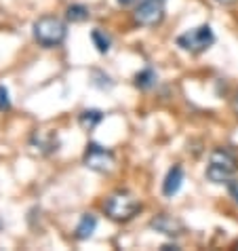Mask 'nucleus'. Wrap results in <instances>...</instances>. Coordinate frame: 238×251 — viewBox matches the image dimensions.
I'll use <instances>...</instances> for the list:
<instances>
[{
    "label": "nucleus",
    "mask_w": 238,
    "mask_h": 251,
    "mask_svg": "<svg viewBox=\"0 0 238 251\" xmlns=\"http://www.w3.org/2000/svg\"><path fill=\"white\" fill-rule=\"evenodd\" d=\"M232 110H234V114L238 116V89H236V93L232 97Z\"/></svg>",
    "instance_id": "f3484780"
},
{
    "label": "nucleus",
    "mask_w": 238,
    "mask_h": 251,
    "mask_svg": "<svg viewBox=\"0 0 238 251\" xmlns=\"http://www.w3.org/2000/svg\"><path fill=\"white\" fill-rule=\"evenodd\" d=\"M238 169L236 152L230 148H215L207 165V179L213 184H228Z\"/></svg>",
    "instance_id": "f257e3e1"
},
{
    "label": "nucleus",
    "mask_w": 238,
    "mask_h": 251,
    "mask_svg": "<svg viewBox=\"0 0 238 251\" xmlns=\"http://www.w3.org/2000/svg\"><path fill=\"white\" fill-rule=\"evenodd\" d=\"M91 40H93L95 49H97V51H99L101 55H103V53H108V51H110V47H112V38H110L103 30H99V27H95V30L91 32Z\"/></svg>",
    "instance_id": "4468645a"
},
{
    "label": "nucleus",
    "mask_w": 238,
    "mask_h": 251,
    "mask_svg": "<svg viewBox=\"0 0 238 251\" xmlns=\"http://www.w3.org/2000/svg\"><path fill=\"white\" fill-rule=\"evenodd\" d=\"M181 186H184V169H181V165H173L163 182V194L171 199L181 190Z\"/></svg>",
    "instance_id": "6e6552de"
},
{
    "label": "nucleus",
    "mask_w": 238,
    "mask_h": 251,
    "mask_svg": "<svg viewBox=\"0 0 238 251\" xmlns=\"http://www.w3.org/2000/svg\"><path fill=\"white\" fill-rule=\"evenodd\" d=\"M101 121H103V112L101 110H97V108L82 110V112L78 114V125L82 129H87V131H93Z\"/></svg>",
    "instance_id": "9b49d317"
},
{
    "label": "nucleus",
    "mask_w": 238,
    "mask_h": 251,
    "mask_svg": "<svg viewBox=\"0 0 238 251\" xmlns=\"http://www.w3.org/2000/svg\"><path fill=\"white\" fill-rule=\"evenodd\" d=\"M95 228H97V218H95L93 213H85V215L80 218L78 226H76V239H78V241L91 239V236H93V232H95Z\"/></svg>",
    "instance_id": "9d476101"
},
{
    "label": "nucleus",
    "mask_w": 238,
    "mask_h": 251,
    "mask_svg": "<svg viewBox=\"0 0 238 251\" xmlns=\"http://www.w3.org/2000/svg\"><path fill=\"white\" fill-rule=\"evenodd\" d=\"M122 6H129V4H133V2H137V0H118Z\"/></svg>",
    "instance_id": "6ab92c4d"
},
{
    "label": "nucleus",
    "mask_w": 238,
    "mask_h": 251,
    "mask_svg": "<svg viewBox=\"0 0 238 251\" xmlns=\"http://www.w3.org/2000/svg\"><path fill=\"white\" fill-rule=\"evenodd\" d=\"M82 160H85L87 169L97 171V173H110L112 169H114V165H116L114 152L108 150V148H103V146H99V144H95V142H91L87 146Z\"/></svg>",
    "instance_id": "39448f33"
},
{
    "label": "nucleus",
    "mask_w": 238,
    "mask_h": 251,
    "mask_svg": "<svg viewBox=\"0 0 238 251\" xmlns=\"http://www.w3.org/2000/svg\"><path fill=\"white\" fill-rule=\"evenodd\" d=\"M228 192H230V197L238 203V179H230L228 182Z\"/></svg>",
    "instance_id": "dca6fc26"
},
{
    "label": "nucleus",
    "mask_w": 238,
    "mask_h": 251,
    "mask_svg": "<svg viewBox=\"0 0 238 251\" xmlns=\"http://www.w3.org/2000/svg\"><path fill=\"white\" fill-rule=\"evenodd\" d=\"M215 2H219V4H234V2H238V0H215Z\"/></svg>",
    "instance_id": "a211bd4d"
},
{
    "label": "nucleus",
    "mask_w": 238,
    "mask_h": 251,
    "mask_svg": "<svg viewBox=\"0 0 238 251\" xmlns=\"http://www.w3.org/2000/svg\"><path fill=\"white\" fill-rule=\"evenodd\" d=\"M103 211H106L108 218L114 220V222H129L131 218H135V215L142 211V203H139L131 192L118 190L106 199Z\"/></svg>",
    "instance_id": "7ed1b4c3"
},
{
    "label": "nucleus",
    "mask_w": 238,
    "mask_h": 251,
    "mask_svg": "<svg viewBox=\"0 0 238 251\" xmlns=\"http://www.w3.org/2000/svg\"><path fill=\"white\" fill-rule=\"evenodd\" d=\"M11 108V97H9V89L4 85H0V112H6Z\"/></svg>",
    "instance_id": "2eb2a0df"
},
{
    "label": "nucleus",
    "mask_w": 238,
    "mask_h": 251,
    "mask_svg": "<svg viewBox=\"0 0 238 251\" xmlns=\"http://www.w3.org/2000/svg\"><path fill=\"white\" fill-rule=\"evenodd\" d=\"M135 24L143 27H154L165 19V0H137L133 11Z\"/></svg>",
    "instance_id": "423d86ee"
},
{
    "label": "nucleus",
    "mask_w": 238,
    "mask_h": 251,
    "mask_svg": "<svg viewBox=\"0 0 238 251\" xmlns=\"http://www.w3.org/2000/svg\"><path fill=\"white\" fill-rule=\"evenodd\" d=\"M68 36V25L66 22H61L55 15H45L34 24V40L45 47V49H53L59 47Z\"/></svg>",
    "instance_id": "f03ea898"
},
{
    "label": "nucleus",
    "mask_w": 238,
    "mask_h": 251,
    "mask_svg": "<svg viewBox=\"0 0 238 251\" xmlns=\"http://www.w3.org/2000/svg\"><path fill=\"white\" fill-rule=\"evenodd\" d=\"M150 226L165 236H179V234L186 232L184 222L179 218H175V215H169V213H158L156 218L150 222Z\"/></svg>",
    "instance_id": "0eeeda50"
},
{
    "label": "nucleus",
    "mask_w": 238,
    "mask_h": 251,
    "mask_svg": "<svg viewBox=\"0 0 238 251\" xmlns=\"http://www.w3.org/2000/svg\"><path fill=\"white\" fill-rule=\"evenodd\" d=\"M89 15H91V13H89V9L85 4H70L66 9V17H68V22H72V24L87 22Z\"/></svg>",
    "instance_id": "ddd939ff"
},
{
    "label": "nucleus",
    "mask_w": 238,
    "mask_h": 251,
    "mask_svg": "<svg viewBox=\"0 0 238 251\" xmlns=\"http://www.w3.org/2000/svg\"><path fill=\"white\" fill-rule=\"evenodd\" d=\"M156 80H158V76H156V72H154L152 68H143L142 72L135 74V87L142 89V91H148V89H152L154 85H156Z\"/></svg>",
    "instance_id": "f8f14e48"
},
{
    "label": "nucleus",
    "mask_w": 238,
    "mask_h": 251,
    "mask_svg": "<svg viewBox=\"0 0 238 251\" xmlns=\"http://www.w3.org/2000/svg\"><path fill=\"white\" fill-rule=\"evenodd\" d=\"M213 43H215V34L211 30V25H207V24L192 27V30H188L177 36V47H181L184 51L194 53V55L205 53Z\"/></svg>",
    "instance_id": "20e7f679"
},
{
    "label": "nucleus",
    "mask_w": 238,
    "mask_h": 251,
    "mask_svg": "<svg viewBox=\"0 0 238 251\" xmlns=\"http://www.w3.org/2000/svg\"><path fill=\"white\" fill-rule=\"evenodd\" d=\"M34 146H38V150L43 152V154H51V152L59 148L57 133H53V131H38V133L34 135Z\"/></svg>",
    "instance_id": "1a4fd4ad"
}]
</instances>
